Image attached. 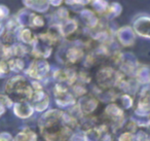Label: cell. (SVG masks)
I'll list each match as a JSON object with an SVG mask.
<instances>
[{
	"mask_svg": "<svg viewBox=\"0 0 150 141\" xmlns=\"http://www.w3.org/2000/svg\"><path fill=\"white\" fill-rule=\"evenodd\" d=\"M3 93L13 102H28L32 99L34 91L25 76L16 74L6 79L3 85Z\"/></svg>",
	"mask_w": 150,
	"mask_h": 141,
	"instance_id": "cell-1",
	"label": "cell"
},
{
	"mask_svg": "<svg viewBox=\"0 0 150 141\" xmlns=\"http://www.w3.org/2000/svg\"><path fill=\"white\" fill-rule=\"evenodd\" d=\"M11 109H13V114L22 120L30 118L34 111L33 106L28 102H15Z\"/></svg>",
	"mask_w": 150,
	"mask_h": 141,
	"instance_id": "cell-2",
	"label": "cell"
},
{
	"mask_svg": "<svg viewBox=\"0 0 150 141\" xmlns=\"http://www.w3.org/2000/svg\"><path fill=\"white\" fill-rule=\"evenodd\" d=\"M16 38L23 44H32L36 41V36L29 28L22 27L16 34Z\"/></svg>",
	"mask_w": 150,
	"mask_h": 141,
	"instance_id": "cell-3",
	"label": "cell"
},
{
	"mask_svg": "<svg viewBox=\"0 0 150 141\" xmlns=\"http://www.w3.org/2000/svg\"><path fill=\"white\" fill-rule=\"evenodd\" d=\"M13 141H37V136L32 130L25 128L13 137Z\"/></svg>",
	"mask_w": 150,
	"mask_h": 141,
	"instance_id": "cell-4",
	"label": "cell"
},
{
	"mask_svg": "<svg viewBox=\"0 0 150 141\" xmlns=\"http://www.w3.org/2000/svg\"><path fill=\"white\" fill-rule=\"evenodd\" d=\"M8 65L11 72L16 73V74H20L25 70V61L23 58H11L8 60Z\"/></svg>",
	"mask_w": 150,
	"mask_h": 141,
	"instance_id": "cell-5",
	"label": "cell"
},
{
	"mask_svg": "<svg viewBox=\"0 0 150 141\" xmlns=\"http://www.w3.org/2000/svg\"><path fill=\"white\" fill-rule=\"evenodd\" d=\"M11 73L8 61L5 59H0V79L7 78L11 75Z\"/></svg>",
	"mask_w": 150,
	"mask_h": 141,
	"instance_id": "cell-6",
	"label": "cell"
},
{
	"mask_svg": "<svg viewBox=\"0 0 150 141\" xmlns=\"http://www.w3.org/2000/svg\"><path fill=\"white\" fill-rule=\"evenodd\" d=\"M13 104H15V102L6 94H4L3 92H0V105L8 109V108H13Z\"/></svg>",
	"mask_w": 150,
	"mask_h": 141,
	"instance_id": "cell-7",
	"label": "cell"
},
{
	"mask_svg": "<svg viewBox=\"0 0 150 141\" xmlns=\"http://www.w3.org/2000/svg\"><path fill=\"white\" fill-rule=\"evenodd\" d=\"M9 18V9L6 5L0 4V22L6 21Z\"/></svg>",
	"mask_w": 150,
	"mask_h": 141,
	"instance_id": "cell-8",
	"label": "cell"
},
{
	"mask_svg": "<svg viewBox=\"0 0 150 141\" xmlns=\"http://www.w3.org/2000/svg\"><path fill=\"white\" fill-rule=\"evenodd\" d=\"M0 141H13V136L8 132H0Z\"/></svg>",
	"mask_w": 150,
	"mask_h": 141,
	"instance_id": "cell-9",
	"label": "cell"
},
{
	"mask_svg": "<svg viewBox=\"0 0 150 141\" xmlns=\"http://www.w3.org/2000/svg\"><path fill=\"white\" fill-rule=\"evenodd\" d=\"M3 32H4V24L2 22H0V37L3 34Z\"/></svg>",
	"mask_w": 150,
	"mask_h": 141,
	"instance_id": "cell-10",
	"label": "cell"
},
{
	"mask_svg": "<svg viewBox=\"0 0 150 141\" xmlns=\"http://www.w3.org/2000/svg\"><path fill=\"white\" fill-rule=\"evenodd\" d=\"M5 111H6V108L0 105V118H1V116H2L3 114L5 113Z\"/></svg>",
	"mask_w": 150,
	"mask_h": 141,
	"instance_id": "cell-11",
	"label": "cell"
}]
</instances>
